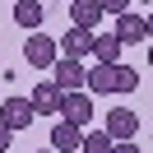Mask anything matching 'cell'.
Returning a JSON list of instances; mask_svg holds the SVG:
<instances>
[{"mask_svg": "<svg viewBox=\"0 0 153 153\" xmlns=\"http://www.w3.org/2000/svg\"><path fill=\"white\" fill-rule=\"evenodd\" d=\"M56 116L84 130V125L93 121V93H84V88H79V93H60V111Z\"/></svg>", "mask_w": 153, "mask_h": 153, "instance_id": "6da1fadb", "label": "cell"}, {"mask_svg": "<svg viewBox=\"0 0 153 153\" xmlns=\"http://www.w3.org/2000/svg\"><path fill=\"white\" fill-rule=\"evenodd\" d=\"M33 102L28 97H5V102H0V125H5V130H28L33 125Z\"/></svg>", "mask_w": 153, "mask_h": 153, "instance_id": "277c9868", "label": "cell"}, {"mask_svg": "<svg viewBox=\"0 0 153 153\" xmlns=\"http://www.w3.org/2000/svg\"><path fill=\"white\" fill-rule=\"evenodd\" d=\"M97 5H102V14H125L130 10V0H97Z\"/></svg>", "mask_w": 153, "mask_h": 153, "instance_id": "9a60e30c", "label": "cell"}, {"mask_svg": "<svg viewBox=\"0 0 153 153\" xmlns=\"http://www.w3.org/2000/svg\"><path fill=\"white\" fill-rule=\"evenodd\" d=\"M10 134H14V130H5V125H0V153L10 149Z\"/></svg>", "mask_w": 153, "mask_h": 153, "instance_id": "e0dca14e", "label": "cell"}, {"mask_svg": "<svg viewBox=\"0 0 153 153\" xmlns=\"http://www.w3.org/2000/svg\"><path fill=\"white\" fill-rule=\"evenodd\" d=\"M134 88H139V74H134L130 65L116 60V93H134Z\"/></svg>", "mask_w": 153, "mask_h": 153, "instance_id": "5bb4252c", "label": "cell"}, {"mask_svg": "<svg viewBox=\"0 0 153 153\" xmlns=\"http://www.w3.org/2000/svg\"><path fill=\"white\" fill-rule=\"evenodd\" d=\"M28 102H33V111H37V116H56V111H60V88L51 84V79H42V84L28 93Z\"/></svg>", "mask_w": 153, "mask_h": 153, "instance_id": "ba28073f", "label": "cell"}, {"mask_svg": "<svg viewBox=\"0 0 153 153\" xmlns=\"http://www.w3.org/2000/svg\"><path fill=\"white\" fill-rule=\"evenodd\" d=\"M42 19H47V5H42V0H14V23H19V28L37 33Z\"/></svg>", "mask_w": 153, "mask_h": 153, "instance_id": "30bf717a", "label": "cell"}, {"mask_svg": "<svg viewBox=\"0 0 153 153\" xmlns=\"http://www.w3.org/2000/svg\"><path fill=\"white\" fill-rule=\"evenodd\" d=\"M70 23L97 33V23H102V5H97V0H70Z\"/></svg>", "mask_w": 153, "mask_h": 153, "instance_id": "8fae6325", "label": "cell"}, {"mask_svg": "<svg viewBox=\"0 0 153 153\" xmlns=\"http://www.w3.org/2000/svg\"><path fill=\"white\" fill-rule=\"evenodd\" d=\"M56 56H60V51H56V37H47V33H33V37L23 42V60H28L33 70H51Z\"/></svg>", "mask_w": 153, "mask_h": 153, "instance_id": "7a4b0ae2", "label": "cell"}, {"mask_svg": "<svg viewBox=\"0 0 153 153\" xmlns=\"http://www.w3.org/2000/svg\"><path fill=\"white\" fill-rule=\"evenodd\" d=\"M102 130L111 134V139H134V134H139V116H134L130 107H111L107 121H102Z\"/></svg>", "mask_w": 153, "mask_h": 153, "instance_id": "5b68a950", "label": "cell"}, {"mask_svg": "<svg viewBox=\"0 0 153 153\" xmlns=\"http://www.w3.org/2000/svg\"><path fill=\"white\" fill-rule=\"evenodd\" d=\"M111 153H144L134 139H111Z\"/></svg>", "mask_w": 153, "mask_h": 153, "instance_id": "2e32d148", "label": "cell"}, {"mask_svg": "<svg viewBox=\"0 0 153 153\" xmlns=\"http://www.w3.org/2000/svg\"><path fill=\"white\" fill-rule=\"evenodd\" d=\"M79 153H111V134H107V130L79 134Z\"/></svg>", "mask_w": 153, "mask_h": 153, "instance_id": "4fadbf2b", "label": "cell"}, {"mask_svg": "<svg viewBox=\"0 0 153 153\" xmlns=\"http://www.w3.org/2000/svg\"><path fill=\"white\" fill-rule=\"evenodd\" d=\"M88 56H97L102 65H111V60H121V42L111 37V33H93V51Z\"/></svg>", "mask_w": 153, "mask_h": 153, "instance_id": "7c38bea8", "label": "cell"}, {"mask_svg": "<svg viewBox=\"0 0 153 153\" xmlns=\"http://www.w3.org/2000/svg\"><path fill=\"white\" fill-rule=\"evenodd\" d=\"M51 70H56V74H51V84H56L60 88V93H79V88H84V60H74V56H56V65H51Z\"/></svg>", "mask_w": 153, "mask_h": 153, "instance_id": "3957f363", "label": "cell"}, {"mask_svg": "<svg viewBox=\"0 0 153 153\" xmlns=\"http://www.w3.org/2000/svg\"><path fill=\"white\" fill-rule=\"evenodd\" d=\"M56 51H60V56L84 60L88 51H93V28H74V23H70V28H65V37L56 42Z\"/></svg>", "mask_w": 153, "mask_h": 153, "instance_id": "8992f818", "label": "cell"}, {"mask_svg": "<svg viewBox=\"0 0 153 153\" xmlns=\"http://www.w3.org/2000/svg\"><path fill=\"white\" fill-rule=\"evenodd\" d=\"M111 37L121 42V47H125V42H144V37H149V19H144V14H130V10L116 14V33H111Z\"/></svg>", "mask_w": 153, "mask_h": 153, "instance_id": "52a82bcc", "label": "cell"}, {"mask_svg": "<svg viewBox=\"0 0 153 153\" xmlns=\"http://www.w3.org/2000/svg\"><path fill=\"white\" fill-rule=\"evenodd\" d=\"M79 134H84L79 125L56 116V125H51V153H79Z\"/></svg>", "mask_w": 153, "mask_h": 153, "instance_id": "9c48e42d", "label": "cell"}, {"mask_svg": "<svg viewBox=\"0 0 153 153\" xmlns=\"http://www.w3.org/2000/svg\"><path fill=\"white\" fill-rule=\"evenodd\" d=\"M37 153H51V149H37Z\"/></svg>", "mask_w": 153, "mask_h": 153, "instance_id": "ac0fdd59", "label": "cell"}]
</instances>
